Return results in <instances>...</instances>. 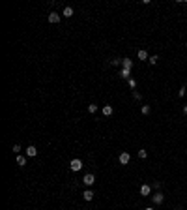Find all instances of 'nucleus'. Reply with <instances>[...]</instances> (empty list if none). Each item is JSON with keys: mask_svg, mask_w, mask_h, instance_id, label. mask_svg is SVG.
I'll return each mask as SVG.
<instances>
[{"mask_svg": "<svg viewBox=\"0 0 187 210\" xmlns=\"http://www.w3.org/2000/svg\"><path fill=\"white\" fill-rule=\"evenodd\" d=\"M69 169H71V171H80V169H82V161L77 160V158H75V160H71V163H69Z\"/></svg>", "mask_w": 187, "mask_h": 210, "instance_id": "f257e3e1", "label": "nucleus"}, {"mask_svg": "<svg viewBox=\"0 0 187 210\" xmlns=\"http://www.w3.org/2000/svg\"><path fill=\"white\" fill-rule=\"evenodd\" d=\"M118 161H120L122 165H127V163L131 161V156H129L127 152H122V154H120V158H118Z\"/></svg>", "mask_w": 187, "mask_h": 210, "instance_id": "f03ea898", "label": "nucleus"}, {"mask_svg": "<svg viewBox=\"0 0 187 210\" xmlns=\"http://www.w3.org/2000/svg\"><path fill=\"white\" fill-rule=\"evenodd\" d=\"M82 182H84L86 186H92V184L95 182V176H94L92 173H88V174H84V178H82Z\"/></svg>", "mask_w": 187, "mask_h": 210, "instance_id": "7ed1b4c3", "label": "nucleus"}, {"mask_svg": "<svg viewBox=\"0 0 187 210\" xmlns=\"http://www.w3.org/2000/svg\"><path fill=\"white\" fill-rule=\"evenodd\" d=\"M47 19H49V23H53V25H54V23H56V25L60 23V15H58L56 11H51V13H49V17H47Z\"/></svg>", "mask_w": 187, "mask_h": 210, "instance_id": "20e7f679", "label": "nucleus"}, {"mask_svg": "<svg viewBox=\"0 0 187 210\" xmlns=\"http://www.w3.org/2000/svg\"><path fill=\"white\" fill-rule=\"evenodd\" d=\"M122 68L124 70H131L133 68V60L131 58H122Z\"/></svg>", "mask_w": 187, "mask_h": 210, "instance_id": "39448f33", "label": "nucleus"}, {"mask_svg": "<svg viewBox=\"0 0 187 210\" xmlns=\"http://www.w3.org/2000/svg\"><path fill=\"white\" fill-rule=\"evenodd\" d=\"M151 199H153V203H155V205H161V203H163V201H165V195H163V193H155V195H153V197H151Z\"/></svg>", "mask_w": 187, "mask_h": 210, "instance_id": "423d86ee", "label": "nucleus"}, {"mask_svg": "<svg viewBox=\"0 0 187 210\" xmlns=\"http://www.w3.org/2000/svg\"><path fill=\"white\" fill-rule=\"evenodd\" d=\"M150 191H151V186H148V184L140 186V195H150Z\"/></svg>", "mask_w": 187, "mask_h": 210, "instance_id": "0eeeda50", "label": "nucleus"}, {"mask_svg": "<svg viewBox=\"0 0 187 210\" xmlns=\"http://www.w3.org/2000/svg\"><path fill=\"white\" fill-rule=\"evenodd\" d=\"M36 154H38V148H36V146H32V144H30V146L26 148V156L34 158V156H36Z\"/></svg>", "mask_w": 187, "mask_h": 210, "instance_id": "6e6552de", "label": "nucleus"}, {"mask_svg": "<svg viewBox=\"0 0 187 210\" xmlns=\"http://www.w3.org/2000/svg\"><path fill=\"white\" fill-rule=\"evenodd\" d=\"M137 56L140 58V60H150V56H148V53H146L144 49H140V51H138V53H137Z\"/></svg>", "mask_w": 187, "mask_h": 210, "instance_id": "1a4fd4ad", "label": "nucleus"}, {"mask_svg": "<svg viewBox=\"0 0 187 210\" xmlns=\"http://www.w3.org/2000/svg\"><path fill=\"white\" fill-rule=\"evenodd\" d=\"M101 113H103L105 116H111V115H112V107H111V105H103Z\"/></svg>", "mask_w": 187, "mask_h": 210, "instance_id": "9d476101", "label": "nucleus"}, {"mask_svg": "<svg viewBox=\"0 0 187 210\" xmlns=\"http://www.w3.org/2000/svg\"><path fill=\"white\" fill-rule=\"evenodd\" d=\"M82 197H84V201H92V199H94V191H92V189H86V191L82 193Z\"/></svg>", "mask_w": 187, "mask_h": 210, "instance_id": "9b49d317", "label": "nucleus"}, {"mask_svg": "<svg viewBox=\"0 0 187 210\" xmlns=\"http://www.w3.org/2000/svg\"><path fill=\"white\" fill-rule=\"evenodd\" d=\"M131 70H124V68H122V72H120V77H124V79H127V81H129L131 79Z\"/></svg>", "mask_w": 187, "mask_h": 210, "instance_id": "f8f14e48", "label": "nucleus"}, {"mask_svg": "<svg viewBox=\"0 0 187 210\" xmlns=\"http://www.w3.org/2000/svg\"><path fill=\"white\" fill-rule=\"evenodd\" d=\"M73 15V8L71 6H66V8H64V17H71Z\"/></svg>", "mask_w": 187, "mask_h": 210, "instance_id": "ddd939ff", "label": "nucleus"}, {"mask_svg": "<svg viewBox=\"0 0 187 210\" xmlns=\"http://www.w3.org/2000/svg\"><path fill=\"white\" fill-rule=\"evenodd\" d=\"M17 163L21 167H24V165H26V158H24V156H17Z\"/></svg>", "mask_w": 187, "mask_h": 210, "instance_id": "4468645a", "label": "nucleus"}, {"mask_svg": "<svg viewBox=\"0 0 187 210\" xmlns=\"http://www.w3.org/2000/svg\"><path fill=\"white\" fill-rule=\"evenodd\" d=\"M148 62H150L151 66H155V64L159 62V56H157V54H153V56H150V60H148Z\"/></svg>", "mask_w": 187, "mask_h": 210, "instance_id": "2eb2a0df", "label": "nucleus"}, {"mask_svg": "<svg viewBox=\"0 0 187 210\" xmlns=\"http://www.w3.org/2000/svg\"><path fill=\"white\" fill-rule=\"evenodd\" d=\"M127 85H129V88L133 90V88H137V81H135V79H129V81H127Z\"/></svg>", "mask_w": 187, "mask_h": 210, "instance_id": "dca6fc26", "label": "nucleus"}, {"mask_svg": "<svg viewBox=\"0 0 187 210\" xmlns=\"http://www.w3.org/2000/svg\"><path fill=\"white\" fill-rule=\"evenodd\" d=\"M97 111V105H95V103H90L88 105V113H95Z\"/></svg>", "mask_w": 187, "mask_h": 210, "instance_id": "f3484780", "label": "nucleus"}, {"mask_svg": "<svg viewBox=\"0 0 187 210\" xmlns=\"http://www.w3.org/2000/svg\"><path fill=\"white\" fill-rule=\"evenodd\" d=\"M146 156H148L146 150H138V158H140V160H146Z\"/></svg>", "mask_w": 187, "mask_h": 210, "instance_id": "a211bd4d", "label": "nucleus"}, {"mask_svg": "<svg viewBox=\"0 0 187 210\" xmlns=\"http://www.w3.org/2000/svg\"><path fill=\"white\" fill-rule=\"evenodd\" d=\"M140 111H142V115H148V113H150V105H142Z\"/></svg>", "mask_w": 187, "mask_h": 210, "instance_id": "6ab92c4d", "label": "nucleus"}, {"mask_svg": "<svg viewBox=\"0 0 187 210\" xmlns=\"http://www.w3.org/2000/svg\"><path fill=\"white\" fill-rule=\"evenodd\" d=\"M13 152H15V154L21 152V144H13Z\"/></svg>", "mask_w": 187, "mask_h": 210, "instance_id": "aec40b11", "label": "nucleus"}, {"mask_svg": "<svg viewBox=\"0 0 187 210\" xmlns=\"http://www.w3.org/2000/svg\"><path fill=\"white\" fill-rule=\"evenodd\" d=\"M185 86H182V88H180V92H178V96H185Z\"/></svg>", "mask_w": 187, "mask_h": 210, "instance_id": "412c9836", "label": "nucleus"}, {"mask_svg": "<svg viewBox=\"0 0 187 210\" xmlns=\"http://www.w3.org/2000/svg\"><path fill=\"white\" fill-rule=\"evenodd\" d=\"M183 115H187V105H185V107H183Z\"/></svg>", "mask_w": 187, "mask_h": 210, "instance_id": "4be33fe9", "label": "nucleus"}, {"mask_svg": "<svg viewBox=\"0 0 187 210\" xmlns=\"http://www.w3.org/2000/svg\"><path fill=\"white\" fill-rule=\"evenodd\" d=\"M146 210H153V208H146Z\"/></svg>", "mask_w": 187, "mask_h": 210, "instance_id": "5701e85b", "label": "nucleus"}]
</instances>
